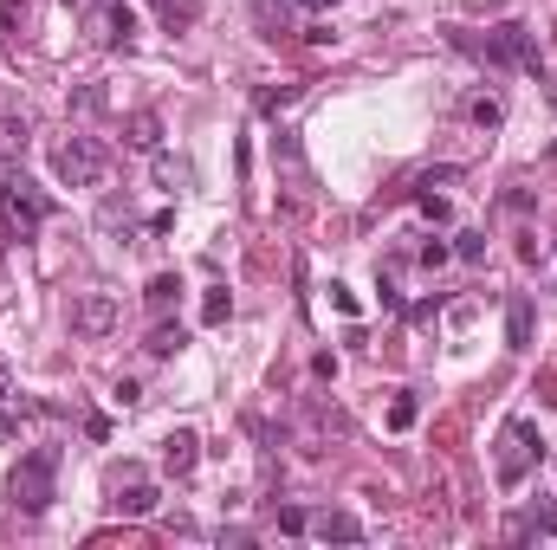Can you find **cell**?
Wrapping results in <instances>:
<instances>
[{"mask_svg":"<svg viewBox=\"0 0 557 550\" xmlns=\"http://www.w3.org/2000/svg\"><path fill=\"white\" fill-rule=\"evenodd\" d=\"M26 0H0V39H13V26H20Z\"/></svg>","mask_w":557,"mask_h":550,"instance_id":"4316f807","label":"cell"},{"mask_svg":"<svg viewBox=\"0 0 557 550\" xmlns=\"http://www.w3.org/2000/svg\"><path fill=\"white\" fill-rule=\"evenodd\" d=\"M454 182H460V162H441V169L415 175V195H421V188H454Z\"/></svg>","mask_w":557,"mask_h":550,"instance_id":"44dd1931","label":"cell"},{"mask_svg":"<svg viewBox=\"0 0 557 550\" xmlns=\"http://www.w3.org/2000/svg\"><path fill=\"white\" fill-rule=\"evenodd\" d=\"M285 13H292V0H253V20L266 26V39L285 33Z\"/></svg>","mask_w":557,"mask_h":550,"instance_id":"e0dca14e","label":"cell"},{"mask_svg":"<svg viewBox=\"0 0 557 550\" xmlns=\"http://www.w3.org/2000/svg\"><path fill=\"white\" fill-rule=\"evenodd\" d=\"M117 318H124V311H117L111 292H85V298H72V330H78V337H111Z\"/></svg>","mask_w":557,"mask_h":550,"instance_id":"8992f818","label":"cell"},{"mask_svg":"<svg viewBox=\"0 0 557 550\" xmlns=\"http://www.w3.org/2000/svg\"><path fill=\"white\" fill-rule=\"evenodd\" d=\"M104 169H111V156H104L98 136H65V143L52 149V175H59L65 188H98Z\"/></svg>","mask_w":557,"mask_h":550,"instance_id":"5b68a950","label":"cell"},{"mask_svg":"<svg viewBox=\"0 0 557 550\" xmlns=\"http://www.w3.org/2000/svg\"><path fill=\"white\" fill-rule=\"evenodd\" d=\"M512 538H557V505H532L525 518H512Z\"/></svg>","mask_w":557,"mask_h":550,"instance_id":"4fadbf2b","label":"cell"},{"mask_svg":"<svg viewBox=\"0 0 557 550\" xmlns=\"http://www.w3.org/2000/svg\"><path fill=\"white\" fill-rule=\"evenodd\" d=\"M156 13H162L169 26H188V20L201 13V0H156Z\"/></svg>","mask_w":557,"mask_h":550,"instance_id":"d6986e66","label":"cell"},{"mask_svg":"<svg viewBox=\"0 0 557 550\" xmlns=\"http://www.w3.org/2000/svg\"><path fill=\"white\" fill-rule=\"evenodd\" d=\"M182 343H188V330H182V324H156L143 350H149V356H182Z\"/></svg>","mask_w":557,"mask_h":550,"instance_id":"9a60e30c","label":"cell"},{"mask_svg":"<svg viewBox=\"0 0 557 550\" xmlns=\"http://www.w3.org/2000/svg\"><path fill=\"white\" fill-rule=\"evenodd\" d=\"M124 479H130V486L111 499V505H117V518H149V512H156V499H162V492H156V486H143L137 473H124Z\"/></svg>","mask_w":557,"mask_h":550,"instance_id":"8fae6325","label":"cell"},{"mask_svg":"<svg viewBox=\"0 0 557 550\" xmlns=\"http://www.w3.org/2000/svg\"><path fill=\"white\" fill-rule=\"evenodd\" d=\"M279 531H285V538H298V531H311V512H298V505H285V512H279Z\"/></svg>","mask_w":557,"mask_h":550,"instance_id":"d4e9b609","label":"cell"},{"mask_svg":"<svg viewBox=\"0 0 557 550\" xmlns=\"http://www.w3.org/2000/svg\"><path fill=\"white\" fill-rule=\"evenodd\" d=\"M311 538H324V544H363V525L350 512H318V518H311Z\"/></svg>","mask_w":557,"mask_h":550,"instance_id":"30bf717a","label":"cell"},{"mask_svg":"<svg viewBox=\"0 0 557 550\" xmlns=\"http://www.w3.org/2000/svg\"><path fill=\"white\" fill-rule=\"evenodd\" d=\"M292 7H305V13H331L337 0H292Z\"/></svg>","mask_w":557,"mask_h":550,"instance_id":"f546056e","label":"cell"},{"mask_svg":"<svg viewBox=\"0 0 557 550\" xmlns=\"http://www.w3.org/2000/svg\"><path fill=\"white\" fill-rule=\"evenodd\" d=\"M26 136H33L26 117H0V169H7L13 156H26Z\"/></svg>","mask_w":557,"mask_h":550,"instance_id":"5bb4252c","label":"cell"},{"mask_svg":"<svg viewBox=\"0 0 557 550\" xmlns=\"http://www.w3.org/2000/svg\"><path fill=\"white\" fill-rule=\"evenodd\" d=\"M91 39H98V46H130V39H137V13H130L124 0H104V7L91 13Z\"/></svg>","mask_w":557,"mask_h":550,"instance_id":"52a82bcc","label":"cell"},{"mask_svg":"<svg viewBox=\"0 0 557 550\" xmlns=\"http://www.w3.org/2000/svg\"><path fill=\"white\" fill-rule=\"evenodd\" d=\"M52 499H59V453H52V447L20 453V466L7 473V505H13V512H26V518H39Z\"/></svg>","mask_w":557,"mask_h":550,"instance_id":"7a4b0ae2","label":"cell"},{"mask_svg":"<svg viewBox=\"0 0 557 550\" xmlns=\"http://www.w3.org/2000/svg\"><path fill=\"white\" fill-rule=\"evenodd\" d=\"M195 460H201V434H195V428H175L169 440H162V466H169L175 479L195 473Z\"/></svg>","mask_w":557,"mask_h":550,"instance_id":"ba28073f","label":"cell"},{"mask_svg":"<svg viewBox=\"0 0 557 550\" xmlns=\"http://www.w3.org/2000/svg\"><path fill=\"white\" fill-rule=\"evenodd\" d=\"M467 117L480 123V130H493V123L506 117V104H499V98H473V104H467Z\"/></svg>","mask_w":557,"mask_h":550,"instance_id":"7402d4cb","label":"cell"},{"mask_svg":"<svg viewBox=\"0 0 557 550\" xmlns=\"http://www.w3.org/2000/svg\"><path fill=\"white\" fill-rule=\"evenodd\" d=\"M506 343L512 350H532V298H512L506 305Z\"/></svg>","mask_w":557,"mask_h":550,"instance_id":"7c38bea8","label":"cell"},{"mask_svg":"<svg viewBox=\"0 0 557 550\" xmlns=\"http://www.w3.org/2000/svg\"><path fill=\"white\" fill-rule=\"evenodd\" d=\"M227 311H234V298H227V285H214V292L201 298V324H227Z\"/></svg>","mask_w":557,"mask_h":550,"instance_id":"ac0fdd59","label":"cell"},{"mask_svg":"<svg viewBox=\"0 0 557 550\" xmlns=\"http://www.w3.org/2000/svg\"><path fill=\"white\" fill-rule=\"evenodd\" d=\"M298 98V85H285V91H260V117H279L285 104Z\"/></svg>","mask_w":557,"mask_h":550,"instance_id":"cb8c5ba5","label":"cell"},{"mask_svg":"<svg viewBox=\"0 0 557 550\" xmlns=\"http://www.w3.org/2000/svg\"><path fill=\"white\" fill-rule=\"evenodd\" d=\"M156 182L162 188H182L188 182V162H175V156H162V149H156Z\"/></svg>","mask_w":557,"mask_h":550,"instance_id":"ffe728a7","label":"cell"},{"mask_svg":"<svg viewBox=\"0 0 557 550\" xmlns=\"http://www.w3.org/2000/svg\"><path fill=\"white\" fill-rule=\"evenodd\" d=\"M454 253L467 259V266H473V259H486V233H460V246H454Z\"/></svg>","mask_w":557,"mask_h":550,"instance_id":"83f0119b","label":"cell"},{"mask_svg":"<svg viewBox=\"0 0 557 550\" xmlns=\"http://www.w3.org/2000/svg\"><path fill=\"white\" fill-rule=\"evenodd\" d=\"M72 110H78V117H98V110H104V85H85L72 98Z\"/></svg>","mask_w":557,"mask_h":550,"instance_id":"603a6c76","label":"cell"},{"mask_svg":"<svg viewBox=\"0 0 557 550\" xmlns=\"http://www.w3.org/2000/svg\"><path fill=\"white\" fill-rule=\"evenodd\" d=\"M389 428H415V395H396V408H389Z\"/></svg>","mask_w":557,"mask_h":550,"instance_id":"484cf974","label":"cell"},{"mask_svg":"<svg viewBox=\"0 0 557 550\" xmlns=\"http://www.w3.org/2000/svg\"><path fill=\"white\" fill-rule=\"evenodd\" d=\"M149 311H169L175 305V298H182V279H175V272H156V279H149Z\"/></svg>","mask_w":557,"mask_h":550,"instance_id":"2e32d148","label":"cell"},{"mask_svg":"<svg viewBox=\"0 0 557 550\" xmlns=\"http://www.w3.org/2000/svg\"><path fill=\"white\" fill-rule=\"evenodd\" d=\"M331 305L344 311V318H357V311H363V305H357V292H350V285H331Z\"/></svg>","mask_w":557,"mask_h":550,"instance_id":"f1b7e54d","label":"cell"},{"mask_svg":"<svg viewBox=\"0 0 557 550\" xmlns=\"http://www.w3.org/2000/svg\"><path fill=\"white\" fill-rule=\"evenodd\" d=\"M46 220H52V195H46V188H33L26 175L0 169V240L20 246V240H33Z\"/></svg>","mask_w":557,"mask_h":550,"instance_id":"6da1fadb","label":"cell"},{"mask_svg":"<svg viewBox=\"0 0 557 550\" xmlns=\"http://www.w3.org/2000/svg\"><path fill=\"white\" fill-rule=\"evenodd\" d=\"M124 143L143 149V156H156V149H162V117H156V110H130V117H124Z\"/></svg>","mask_w":557,"mask_h":550,"instance_id":"9c48e42d","label":"cell"},{"mask_svg":"<svg viewBox=\"0 0 557 550\" xmlns=\"http://www.w3.org/2000/svg\"><path fill=\"white\" fill-rule=\"evenodd\" d=\"M545 460V434L532 428L525 415H512L506 428H499V447H493V473H499V486H525V473Z\"/></svg>","mask_w":557,"mask_h":550,"instance_id":"3957f363","label":"cell"},{"mask_svg":"<svg viewBox=\"0 0 557 550\" xmlns=\"http://www.w3.org/2000/svg\"><path fill=\"white\" fill-rule=\"evenodd\" d=\"M460 46L473 52V59H486V65H519V72H538V46H532V26H519V20H506V26H493L486 39H467V33H454Z\"/></svg>","mask_w":557,"mask_h":550,"instance_id":"277c9868","label":"cell"}]
</instances>
